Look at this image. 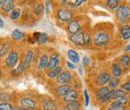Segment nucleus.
<instances>
[{
	"instance_id": "obj_1",
	"label": "nucleus",
	"mask_w": 130,
	"mask_h": 110,
	"mask_svg": "<svg viewBox=\"0 0 130 110\" xmlns=\"http://www.w3.org/2000/svg\"><path fill=\"white\" fill-rule=\"evenodd\" d=\"M111 40V32L108 29L96 28L92 33V42L96 47H104Z\"/></svg>"
},
{
	"instance_id": "obj_2",
	"label": "nucleus",
	"mask_w": 130,
	"mask_h": 110,
	"mask_svg": "<svg viewBox=\"0 0 130 110\" xmlns=\"http://www.w3.org/2000/svg\"><path fill=\"white\" fill-rule=\"evenodd\" d=\"M69 41L77 46H88L92 42V34L88 30H83L69 36Z\"/></svg>"
},
{
	"instance_id": "obj_3",
	"label": "nucleus",
	"mask_w": 130,
	"mask_h": 110,
	"mask_svg": "<svg viewBox=\"0 0 130 110\" xmlns=\"http://www.w3.org/2000/svg\"><path fill=\"white\" fill-rule=\"evenodd\" d=\"M115 20L118 24H126L130 21V3L120 4L115 12Z\"/></svg>"
},
{
	"instance_id": "obj_4",
	"label": "nucleus",
	"mask_w": 130,
	"mask_h": 110,
	"mask_svg": "<svg viewBox=\"0 0 130 110\" xmlns=\"http://www.w3.org/2000/svg\"><path fill=\"white\" fill-rule=\"evenodd\" d=\"M73 12L67 7H60L56 10V18L62 23H69L73 19Z\"/></svg>"
},
{
	"instance_id": "obj_5",
	"label": "nucleus",
	"mask_w": 130,
	"mask_h": 110,
	"mask_svg": "<svg viewBox=\"0 0 130 110\" xmlns=\"http://www.w3.org/2000/svg\"><path fill=\"white\" fill-rule=\"evenodd\" d=\"M66 31L68 32L70 35H73V34H76L78 32H81L83 31V24H82L81 21L79 19L74 18L69 23H67Z\"/></svg>"
},
{
	"instance_id": "obj_6",
	"label": "nucleus",
	"mask_w": 130,
	"mask_h": 110,
	"mask_svg": "<svg viewBox=\"0 0 130 110\" xmlns=\"http://www.w3.org/2000/svg\"><path fill=\"white\" fill-rule=\"evenodd\" d=\"M19 104L21 107L27 108V109L33 110L35 108H37L38 106V102L36 99H34L30 96H22L19 99Z\"/></svg>"
},
{
	"instance_id": "obj_7",
	"label": "nucleus",
	"mask_w": 130,
	"mask_h": 110,
	"mask_svg": "<svg viewBox=\"0 0 130 110\" xmlns=\"http://www.w3.org/2000/svg\"><path fill=\"white\" fill-rule=\"evenodd\" d=\"M19 60V54L16 50H11L8 54H7V57L5 58L4 62L7 68H13L15 65L17 64Z\"/></svg>"
},
{
	"instance_id": "obj_8",
	"label": "nucleus",
	"mask_w": 130,
	"mask_h": 110,
	"mask_svg": "<svg viewBox=\"0 0 130 110\" xmlns=\"http://www.w3.org/2000/svg\"><path fill=\"white\" fill-rule=\"evenodd\" d=\"M73 74L70 70H63L57 77L55 79L56 83L60 84V85H63V84H69L71 82V80L73 79Z\"/></svg>"
},
{
	"instance_id": "obj_9",
	"label": "nucleus",
	"mask_w": 130,
	"mask_h": 110,
	"mask_svg": "<svg viewBox=\"0 0 130 110\" xmlns=\"http://www.w3.org/2000/svg\"><path fill=\"white\" fill-rule=\"evenodd\" d=\"M111 73L107 72V71H103V72H100L96 77V85L99 87H103V86H106V84L109 83L110 79H111Z\"/></svg>"
},
{
	"instance_id": "obj_10",
	"label": "nucleus",
	"mask_w": 130,
	"mask_h": 110,
	"mask_svg": "<svg viewBox=\"0 0 130 110\" xmlns=\"http://www.w3.org/2000/svg\"><path fill=\"white\" fill-rule=\"evenodd\" d=\"M79 99V91L76 89V88H70L68 90V92L61 98L62 102L67 104L71 101H75V100H78Z\"/></svg>"
},
{
	"instance_id": "obj_11",
	"label": "nucleus",
	"mask_w": 130,
	"mask_h": 110,
	"mask_svg": "<svg viewBox=\"0 0 130 110\" xmlns=\"http://www.w3.org/2000/svg\"><path fill=\"white\" fill-rule=\"evenodd\" d=\"M40 107L42 110H58V103L56 100L51 99V98H44L41 103Z\"/></svg>"
},
{
	"instance_id": "obj_12",
	"label": "nucleus",
	"mask_w": 130,
	"mask_h": 110,
	"mask_svg": "<svg viewBox=\"0 0 130 110\" xmlns=\"http://www.w3.org/2000/svg\"><path fill=\"white\" fill-rule=\"evenodd\" d=\"M60 64V54L56 51L52 52L49 56V59H48V65H47V70H51V69H54Z\"/></svg>"
},
{
	"instance_id": "obj_13",
	"label": "nucleus",
	"mask_w": 130,
	"mask_h": 110,
	"mask_svg": "<svg viewBox=\"0 0 130 110\" xmlns=\"http://www.w3.org/2000/svg\"><path fill=\"white\" fill-rule=\"evenodd\" d=\"M119 36L122 40L130 39V24H122L119 26Z\"/></svg>"
},
{
	"instance_id": "obj_14",
	"label": "nucleus",
	"mask_w": 130,
	"mask_h": 110,
	"mask_svg": "<svg viewBox=\"0 0 130 110\" xmlns=\"http://www.w3.org/2000/svg\"><path fill=\"white\" fill-rule=\"evenodd\" d=\"M110 91V88L108 86H103V87H100L98 88L97 90L95 91V94H94V97H95V100L100 102L106 95L108 94V92Z\"/></svg>"
},
{
	"instance_id": "obj_15",
	"label": "nucleus",
	"mask_w": 130,
	"mask_h": 110,
	"mask_svg": "<svg viewBox=\"0 0 130 110\" xmlns=\"http://www.w3.org/2000/svg\"><path fill=\"white\" fill-rule=\"evenodd\" d=\"M15 9V2L13 0H4L2 6H1V10L4 13H11L13 10Z\"/></svg>"
},
{
	"instance_id": "obj_16",
	"label": "nucleus",
	"mask_w": 130,
	"mask_h": 110,
	"mask_svg": "<svg viewBox=\"0 0 130 110\" xmlns=\"http://www.w3.org/2000/svg\"><path fill=\"white\" fill-rule=\"evenodd\" d=\"M71 88V86L69 85V84H63V85H58L57 87H55V89L53 90V92H54V94L56 95V96H58V97H63L67 92H68V90Z\"/></svg>"
},
{
	"instance_id": "obj_17",
	"label": "nucleus",
	"mask_w": 130,
	"mask_h": 110,
	"mask_svg": "<svg viewBox=\"0 0 130 110\" xmlns=\"http://www.w3.org/2000/svg\"><path fill=\"white\" fill-rule=\"evenodd\" d=\"M48 59H49V56L46 54V53L42 54V55L39 57V60H38V66H37V68H38V70H39V71H42V70L47 69Z\"/></svg>"
},
{
	"instance_id": "obj_18",
	"label": "nucleus",
	"mask_w": 130,
	"mask_h": 110,
	"mask_svg": "<svg viewBox=\"0 0 130 110\" xmlns=\"http://www.w3.org/2000/svg\"><path fill=\"white\" fill-rule=\"evenodd\" d=\"M110 71H111V76H113V77H118V78H119V77L122 75V73H123L121 66L116 62H114L111 64V66H110Z\"/></svg>"
},
{
	"instance_id": "obj_19",
	"label": "nucleus",
	"mask_w": 130,
	"mask_h": 110,
	"mask_svg": "<svg viewBox=\"0 0 130 110\" xmlns=\"http://www.w3.org/2000/svg\"><path fill=\"white\" fill-rule=\"evenodd\" d=\"M67 56L70 60V62H72L73 64H76L80 61V57L78 55V53L74 50V49H68L67 51Z\"/></svg>"
},
{
	"instance_id": "obj_20",
	"label": "nucleus",
	"mask_w": 130,
	"mask_h": 110,
	"mask_svg": "<svg viewBox=\"0 0 130 110\" xmlns=\"http://www.w3.org/2000/svg\"><path fill=\"white\" fill-rule=\"evenodd\" d=\"M127 103H129V98L127 96H122V97H117L111 100L110 105H123L125 106Z\"/></svg>"
},
{
	"instance_id": "obj_21",
	"label": "nucleus",
	"mask_w": 130,
	"mask_h": 110,
	"mask_svg": "<svg viewBox=\"0 0 130 110\" xmlns=\"http://www.w3.org/2000/svg\"><path fill=\"white\" fill-rule=\"evenodd\" d=\"M62 71H63L62 66H58V67H56V68H54V69L48 70V71L46 72V76H47L49 79H54V78L56 79V77H57Z\"/></svg>"
},
{
	"instance_id": "obj_22",
	"label": "nucleus",
	"mask_w": 130,
	"mask_h": 110,
	"mask_svg": "<svg viewBox=\"0 0 130 110\" xmlns=\"http://www.w3.org/2000/svg\"><path fill=\"white\" fill-rule=\"evenodd\" d=\"M25 37H26V34L24 32H22L21 30H19V29H14L13 31L11 32V38L14 41H21Z\"/></svg>"
},
{
	"instance_id": "obj_23",
	"label": "nucleus",
	"mask_w": 130,
	"mask_h": 110,
	"mask_svg": "<svg viewBox=\"0 0 130 110\" xmlns=\"http://www.w3.org/2000/svg\"><path fill=\"white\" fill-rule=\"evenodd\" d=\"M33 55H34V53H33L32 49H29V50L25 53V56H24V59H23V63H24V65H25L26 69L29 68L30 64H31V62H32Z\"/></svg>"
},
{
	"instance_id": "obj_24",
	"label": "nucleus",
	"mask_w": 130,
	"mask_h": 110,
	"mask_svg": "<svg viewBox=\"0 0 130 110\" xmlns=\"http://www.w3.org/2000/svg\"><path fill=\"white\" fill-rule=\"evenodd\" d=\"M64 107L66 108V110H81V102L79 100L71 101L65 104Z\"/></svg>"
},
{
	"instance_id": "obj_25",
	"label": "nucleus",
	"mask_w": 130,
	"mask_h": 110,
	"mask_svg": "<svg viewBox=\"0 0 130 110\" xmlns=\"http://www.w3.org/2000/svg\"><path fill=\"white\" fill-rule=\"evenodd\" d=\"M25 70H26V67H25L23 61H21L16 68H14V69L11 70V74H12V76H19V75H21Z\"/></svg>"
},
{
	"instance_id": "obj_26",
	"label": "nucleus",
	"mask_w": 130,
	"mask_h": 110,
	"mask_svg": "<svg viewBox=\"0 0 130 110\" xmlns=\"http://www.w3.org/2000/svg\"><path fill=\"white\" fill-rule=\"evenodd\" d=\"M10 44L8 42H3L0 44V57L8 54L11 50H10Z\"/></svg>"
},
{
	"instance_id": "obj_27",
	"label": "nucleus",
	"mask_w": 130,
	"mask_h": 110,
	"mask_svg": "<svg viewBox=\"0 0 130 110\" xmlns=\"http://www.w3.org/2000/svg\"><path fill=\"white\" fill-rule=\"evenodd\" d=\"M12 101V95L8 92H0V103H10Z\"/></svg>"
},
{
	"instance_id": "obj_28",
	"label": "nucleus",
	"mask_w": 130,
	"mask_h": 110,
	"mask_svg": "<svg viewBox=\"0 0 130 110\" xmlns=\"http://www.w3.org/2000/svg\"><path fill=\"white\" fill-rule=\"evenodd\" d=\"M118 62L120 63L122 66H124V67L129 66L130 65V55H128V54H123V55H121V56L119 57V59H118Z\"/></svg>"
},
{
	"instance_id": "obj_29",
	"label": "nucleus",
	"mask_w": 130,
	"mask_h": 110,
	"mask_svg": "<svg viewBox=\"0 0 130 110\" xmlns=\"http://www.w3.org/2000/svg\"><path fill=\"white\" fill-rule=\"evenodd\" d=\"M106 6L110 8L111 10H117L118 7L120 6V1L118 0H107L106 1Z\"/></svg>"
},
{
	"instance_id": "obj_30",
	"label": "nucleus",
	"mask_w": 130,
	"mask_h": 110,
	"mask_svg": "<svg viewBox=\"0 0 130 110\" xmlns=\"http://www.w3.org/2000/svg\"><path fill=\"white\" fill-rule=\"evenodd\" d=\"M44 10V4L43 3H35L33 5V12L37 15H41Z\"/></svg>"
},
{
	"instance_id": "obj_31",
	"label": "nucleus",
	"mask_w": 130,
	"mask_h": 110,
	"mask_svg": "<svg viewBox=\"0 0 130 110\" xmlns=\"http://www.w3.org/2000/svg\"><path fill=\"white\" fill-rule=\"evenodd\" d=\"M108 84H109V88H111V89H117V87L120 85V78L112 76Z\"/></svg>"
},
{
	"instance_id": "obj_32",
	"label": "nucleus",
	"mask_w": 130,
	"mask_h": 110,
	"mask_svg": "<svg viewBox=\"0 0 130 110\" xmlns=\"http://www.w3.org/2000/svg\"><path fill=\"white\" fill-rule=\"evenodd\" d=\"M49 39V36L46 34V33H41L40 32V35H39V37H38V39H37V43L38 44H40V45H42V44H45L47 41H48Z\"/></svg>"
},
{
	"instance_id": "obj_33",
	"label": "nucleus",
	"mask_w": 130,
	"mask_h": 110,
	"mask_svg": "<svg viewBox=\"0 0 130 110\" xmlns=\"http://www.w3.org/2000/svg\"><path fill=\"white\" fill-rule=\"evenodd\" d=\"M20 16H21V9H20V8H15V9L9 14L10 19H12V20H16Z\"/></svg>"
},
{
	"instance_id": "obj_34",
	"label": "nucleus",
	"mask_w": 130,
	"mask_h": 110,
	"mask_svg": "<svg viewBox=\"0 0 130 110\" xmlns=\"http://www.w3.org/2000/svg\"><path fill=\"white\" fill-rule=\"evenodd\" d=\"M13 106L11 103H0V110H12Z\"/></svg>"
},
{
	"instance_id": "obj_35",
	"label": "nucleus",
	"mask_w": 130,
	"mask_h": 110,
	"mask_svg": "<svg viewBox=\"0 0 130 110\" xmlns=\"http://www.w3.org/2000/svg\"><path fill=\"white\" fill-rule=\"evenodd\" d=\"M106 110H126V106H123V105H109Z\"/></svg>"
},
{
	"instance_id": "obj_36",
	"label": "nucleus",
	"mask_w": 130,
	"mask_h": 110,
	"mask_svg": "<svg viewBox=\"0 0 130 110\" xmlns=\"http://www.w3.org/2000/svg\"><path fill=\"white\" fill-rule=\"evenodd\" d=\"M120 88L123 89L124 91L130 92V81H127V82H124V83L120 84Z\"/></svg>"
},
{
	"instance_id": "obj_37",
	"label": "nucleus",
	"mask_w": 130,
	"mask_h": 110,
	"mask_svg": "<svg viewBox=\"0 0 130 110\" xmlns=\"http://www.w3.org/2000/svg\"><path fill=\"white\" fill-rule=\"evenodd\" d=\"M84 98H85V107H87L89 105V94H88V91L86 89H84Z\"/></svg>"
},
{
	"instance_id": "obj_38",
	"label": "nucleus",
	"mask_w": 130,
	"mask_h": 110,
	"mask_svg": "<svg viewBox=\"0 0 130 110\" xmlns=\"http://www.w3.org/2000/svg\"><path fill=\"white\" fill-rule=\"evenodd\" d=\"M89 63H90V58L87 56H84L82 59V66H87Z\"/></svg>"
},
{
	"instance_id": "obj_39",
	"label": "nucleus",
	"mask_w": 130,
	"mask_h": 110,
	"mask_svg": "<svg viewBox=\"0 0 130 110\" xmlns=\"http://www.w3.org/2000/svg\"><path fill=\"white\" fill-rule=\"evenodd\" d=\"M66 66H67L69 69H71V70L76 69V65H75V64H73L72 62H70V61H66Z\"/></svg>"
},
{
	"instance_id": "obj_40",
	"label": "nucleus",
	"mask_w": 130,
	"mask_h": 110,
	"mask_svg": "<svg viewBox=\"0 0 130 110\" xmlns=\"http://www.w3.org/2000/svg\"><path fill=\"white\" fill-rule=\"evenodd\" d=\"M73 3L75 5V7H78V6H81L83 3H85V0H75V1H73Z\"/></svg>"
},
{
	"instance_id": "obj_41",
	"label": "nucleus",
	"mask_w": 130,
	"mask_h": 110,
	"mask_svg": "<svg viewBox=\"0 0 130 110\" xmlns=\"http://www.w3.org/2000/svg\"><path fill=\"white\" fill-rule=\"evenodd\" d=\"M45 5H46V13H49L50 10H51V2L46 1L45 2Z\"/></svg>"
},
{
	"instance_id": "obj_42",
	"label": "nucleus",
	"mask_w": 130,
	"mask_h": 110,
	"mask_svg": "<svg viewBox=\"0 0 130 110\" xmlns=\"http://www.w3.org/2000/svg\"><path fill=\"white\" fill-rule=\"evenodd\" d=\"M124 51H125V52H128V51H130V44H128V45H127V46L125 47Z\"/></svg>"
},
{
	"instance_id": "obj_43",
	"label": "nucleus",
	"mask_w": 130,
	"mask_h": 110,
	"mask_svg": "<svg viewBox=\"0 0 130 110\" xmlns=\"http://www.w3.org/2000/svg\"><path fill=\"white\" fill-rule=\"evenodd\" d=\"M3 25H4V22H3L2 18L0 17V28H2V27H3Z\"/></svg>"
},
{
	"instance_id": "obj_44",
	"label": "nucleus",
	"mask_w": 130,
	"mask_h": 110,
	"mask_svg": "<svg viewBox=\"0 0 130 110\" xmlns=\"http://www.w3.org/2000/svg\"><path fill=\"white\" fill-rule=\"evenodd\" d=\"M79 73H80V75H82L83 74V69H82V65L79 67Z\"/></svg>"
},
{
	"instance_id": "obj_45",
	"label": "nucleus",
	"mask_w": 130,
	"mask_h": 110,
	"mask_svg": "<svg viewBox=\"0 0 130 110\" xmlns=\"http://www.w3.org/2000/svg\"><path fill=\"white\" fill-rule=\"evenodd\" d=\"M19 110H30V109H27V108H24V107H21V106H19Z\"/></svg>"
},
{
	"instance_id": "obj_46",
	"label": "nucleus",
	"mask_w": 130,
	"mask_h": 110,
	"mask_svg": "<svg viewBox=\"0 0 130 110\" xmlns=\"http://www.w3.org/2000/svg\"><path fill=\"white\" fill-rule=\"evenodd\" d=\"M12 110H19V106H13V109Z\"/></svg>"
},
{
	"instance_id": "obj_47",
	"label": "nucleus",
	"mask_w": 130,
	"mask_h": 110,
	"mask_svg": "<svg viewBox=\"0 0 130 110\" xmlns=\"http://www.w3.org/2000/svg\"><path fill=\"white\" fill-rule=\"evenodd\" d=\"M3 2H4V0H0V8H1V6H2Z\"/></svg>"
},
{
	"instance_id": "obj_48",
	"label": "nucleus",
	"mask_w": 130,
	"mask_h": 110,
	"mask_svg": "<svg viewBox=\"0 0 130 110\" xmlns=\"http://www.w3.org/2000/svg\"><path fill=\"white\" fill-rule=\"evenodd\" d=\"M58 110H66V108H65L64 106H62L61 108H59V109H58Z\"/></svg>"
},
{
	"instance_id": "obj_49",
	"label": "nucleus",
	"mask_w": 130,
	"mask_h": 110,
	"mask_svg": "<svg viewBox=\"0 0 130 110\" xmlns=\"http://www.w3.org/2000/svg\"><path fill=\"white\" fill-rule=\"evenodd\" d=\"M129 102H130V97H129Z\"/></svg>"
}]
</instances>
